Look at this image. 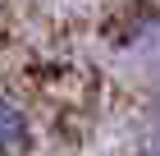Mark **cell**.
<instances>
[{"label": "cell", "instance_id": "2", "mask_svg": "<svg viewBox=\"0 0 160 156\" xmlns=\"http://www.w3.org/2000/svg\"><path fill=\"white\" fill-rule=\"evenodd\" d=\"M137 156H160V124L147 133V143H142V152H137Z\"/></svg>", "mask_w": 160, "mask_h": 156}, {"label": "cell", "instance_id": "1", "mask_svg": "<svg viewBox=\"0 0 160 156\" xmlns=\"http://www.w3.org/2000/svg\"><path fill=\"white\" fill-rule=\"evenodd\" d=\"M32 147V115L14 96H0V156H23Z\"/></svg>", "mask_w": 160, "mask_h": 156}, {"label": "cell", "instance_id": "3", "mask_svg": "<svg viewBox=\"0 0 160 156\" xmlns=\"http://www.w3.org/2000/svg\"><path fill=\"white\" fill-rule=\"evenodd\" d=\"M151 110H156V124H160V60H156V78H151Z\"/></svg>", "mask_w": 160, "mask_h": 156}, {"label": "cell", "instance_id": "4", "mask_svg": "<svg viewBox=\"0 0 160 156\" xmlns=\"http://www.w3.org/2000/svg\"><path fill=\"white\" fill-rule=\"evenodd\" d=\"M0 41H5V14H0Z\"/></svg>", "mask_w": 160, "mask_h": 156}]
</instances>
